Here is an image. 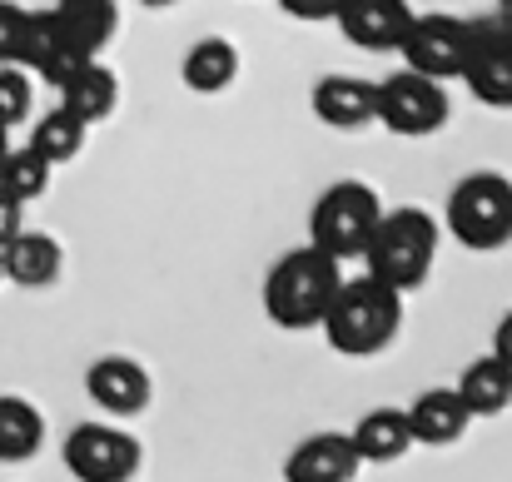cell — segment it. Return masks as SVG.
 Listing matches in <instances>:
<instances>
[{"label": "cell", "mask_w": 512, "mask_h": 482, "mask_svg": "<svg viewBox=\"0 0 512 482\" xmlns=\"http://www.w3.org/2000/svg\"><path fill=\"white\" fill-rule=\"evenodd\" d=\"M324 338L343 358H373L383 353L398 328H403V294L388 289L383 279L363 274V279H339L329 309H324Z\"/></svg>", "instance_id": "cell-1"}, {"label": "cell", "mask_w": 512, "mask_h": 482, "mask_svg": "<svg viewBox=\"0 0 512 482\" xmlns=\"http://www.w3.org/2000/svg\"><path fill=\"white\" fill-rule=\"evenodd\" d=\"M373 279H383L388 289L398 294H413L423 289V279L433 274V259H438V219L403 204V209H383V219L373 224L363 254Z\"/></svg>", "instance_id": "cell-2"}, {"label": "cell", "mask_w": 512, "mask_h": 482, "mask_svg": "<svg viewBox=\"0 0 512 482\" xmlns=\"http://www.w3.org/2000/svg\"><path fill=\"white\" fill-rule=\"evenodd\" d=\"M343 269L334 254H324L319 244H304V249H289L269 279H264V314L289 328V333H304V328H319L324 309L339 289Z\"/></svg>", "instance_id": "cell-3"}, {"label": "cell", "mask_w": 512, "mask_h": 482, "mask_svg": "<svg viewBox=\"0 0 512 482\" xmlns=\"http://www.w3.org/2000/svg\"><path fill=\"white\" fill-rule=\"evenodd\" d=\"M448 234L473 249V254H493L512 239V179L508 174H493V169H478L468 179L453 184L448 194Z\"/></svg>", "instance_id": "cell-4"}, {"label": "cell", "mask_w": 512, "mask_h": 482, "mask_svg": "<svg viewBox=\"0 0 512 482\" xmlns=\"http://www.w3.org/2000/svg\"><path fill=\"white\" fill-rule=\"evenodd\" d=\"M383 219V199L373 194V184L363 179H339L319 194L314 214H309V244H319L334 259H358L373 224Z\"/></svg>", "instance_id": "cell-5"}, {"label": "cell", "mask_w": 512, "mask_h": 482, "mask_svg": "<svg viewBox=\"0 0 512 482\" xmlns=\"http://www.w3.org/2000/svg\"><path fill=\"white\" fill-rule=\"evenodd\" d=\"M373 90H378L373 120H383L393 135H408V140L438 135L448 125V115H453V100H448L443 80H433L423 70H408V65L393 70L388 80H378Z\"/></svg>", "instance_id": "cell-6"}, {"label": "cell", "mask_w": 512, "mask_h": 482, "mask_svg": "<svg viewBox=\"0 0 512 482\" xmlns=\"http://www.w3.org/2000/svg\"><path fill=\"white\" fill-rule=\"evenodd\" d=\"M468 90L493 105L512 110V15H473L468 20V65H463Z\"/></svg>", "instance_id": "cell-7"}, {"label": "cell", "mask_w": 512, "mask_h": 482, "mask_svg": "<svg viewBox=\"0 0 512 482\" xmlns=\"http://www.w3.org/2000/svg\"><path fill=\"white\" fill-rule=\"evenodd\" d=\"M398 55L408 70H423L433 80H463V65H468V20L463 15H448V10H428L408 20L403 40H398Z\"/></svg>", "instance_id": "cell-8"}, {"label": "cell", "mask_w": 512, "mask_h": 482, "mask_svg": "<svg viewBox=\"0 0 512 482\" xmlns=\"http://www.w3.org/2000/svg\"><path fill=\"white\" fill-rule=\"evenodd\" d=\"M140 463H145L140 438L115 423H80L65 438V473L80 482H130Z\"/></svg>", "instance_id": "cell-9"}, {"label": "cell", "mask_w": 512, "mask_h": 482, "mask_svg": "<svg viewBox=\"0 0 512 482\" xmlns=\"http://www.w3.org/2000/svg\"><path fill=\"white\" fill-rule=\"evenodd\" d=\"M85 393L100 413H115V418H135L150 408L155 398V383L145 373V363L125 358V353H105L85 368Z\"/></svg>", "instance_id": "cell-10"}, {"label": "cell", "mask_w": 512, "mask_h": 482, "mask_svg": "<svg viewBox=\"0 0 512 482\" xmlns=\"http://www.w3.org/2000/svg\"><path fill=\"white\" fill-rule=\"evenodd\" d=\"M334 20L348 45L383 55V50H398V40L413 20V5L408 0H339Z\"/></svg>", "instance_id": "cell-11"}, {"label": "cell", "mask_w": 512, "mask_h": 482, "mask_svg": "<svg viewBox=\"0 0 512 482\" xmlns=\"http://www.w3.org/2000/svg\"><path fill=\"white\" fill-rule=\"evenodd\" d=\"M309 100H314L319 125H329L339 135H353V130L373 125V110H378V90L363 75H324Z\"/></svg>", "instance_id": "cell-12"}, {"label": "cell", "mask_w": 512, "mask_h": 482, "mask_svg": "<svg viewBox=\"0 0 512 482\" xmlns=\"http://www.w3.org/2000/svg\"><path fill=\"white\" fill-rule=\"evenodd\" d=\"M358 468H363V458H358V448H353L348 433H314V438H304L289 453L284 478L289 482H353Z\"/></svg>", "instance_id": "cell-13"}, {"label": "cell", "mask_w": 512, "mask_h": 482, "mask_svg": "<svg viewBox=\"0 0 512 482\" xmlns=\"http://www.w3.org/2000/svg\"><path fill=\"white\" fill-rule=\"evenodd\" d=\"M403 413H408L413 443H428V448L458 443V438L468 433V423H473V413H468V403L458 398V388H428V393H418Z\"/></svg>", "instance_id": "cell-14"}, {"label": "cell", "mask_w": 512, "mask_h": 482, "mask_svg": "<svg viewBox=\"0 0 512 482\" xmlns=\"http://www.w3.org/2000/svg\"><path fill=\"white\" fill-rule=\"evenodd\" d=\"M0 259H5V279L20 284V289H50L60 279V269H65L60 239L55 234H40V229H20L0 249Z\"/></svg>", "instance_id": "cell-15"}, {"label": "cell", "mask_w": 512, "mask_h": 482, "mask_svg": "<svg viewBox=\"0 0 512 482\" xmlns=\"http://www.w3.org/2000/svg\"><path fill=\"white\" fill-rule=\"evenodd\" d=\"M60 105H65L75 120L100 125V120H110L115 105H120V75H115L110 65H100V55H95V60H85V65L60 85Z\"/></svg>", "instance_id": "cell-16"}, {"label": "cell", "mask_w": 512, "mask_h": 482, "mask_svg": "<svg viewBox=\"0 0 512 482\" xmlns=\"http://www.w3.org/2000/svg\"><path fill=\"white\" fill-rule=\"evenodd\" d=\"M179 80H184L189 90H199V95L229 90V85L239 80V50H234V40H224V35L194 40V45L184 50V60H179Z\"/></svg>", "instance_id": "cell-17"}, {"label": "cell", "mask_w": 512, "mask_h": 482, "mask_svg": "<svg viewBox=\"0 0 512 482\" xmlns=\"http://www.w3.org/2000/svg\"><path fill=\"white\" fill-rule=\"evenodd\" d=\"M458 398L468 403V413L473 418H488V413H503L512 403V363L508 358H498V353H483V358H473L463 373H458Z\"/></svg>", "instance_id": "cell-18"}, {"label": "cell", "mask_w": 512, "mask_h": 482, "mask_svg": "<svg viewBox=\"0 0 512 482\" xmlns=\"http://www.w3.org/2000/svg\"><path fill=\"white\" fill-rule=\"evenodd\" d=\"M348 438H353V448H358L363 463H398L413 448V428H408V413L403 408H373V413H363Z\"/></svg>", "instance_id": "cell-19"}, {"label": "cell", "mask_w": 512, "mask_h": 482, "mask_svg": "<svg viewBox=\"0 0 512 482\" xmlns=\"http://www.w3.org/2000/svg\"><path fill=\"white\" fill-rule=\"evenodd\" d=\"M55 15L75 45L100 55L120 30V0H55Z\"/></svg>", "instance_id": "cell-20"}, {"label": "cell", "mask_w": 512, "mask_h": 482, "mask_svg": "<svg viewBox=\"0 0 512 482\" xmlns=\"http://www.w3.org/2000/svg\"><path fill=\"white\" fill-rule=\"evenodd\" d=\"M45 448V418L30 398H0V463H30Z\"/></svg>", "instance_id": "cell-21"}, {"label": "cell", "mask_w": 512, "mask_h": 482, "mask_svg": "<svg viewBox=\"0 0 512 482\" xmlns=\"http://www.w3.org/2000/svg\"><path fill=\"white\" fill-rule=\"evenodd\" d=\"M85 135H90V125L85 120H75L65 105H55L50 115H40L35 120V130H30V150H40L50 164H70L80 150H85Z\"/></svg>", "instance_id": "cell-22"}, {"label": "cell", "mask_w": 512, "mask_h": 482, "mask_svg": "<svg viewBox=\"0 0 512 482\" xmlns=\"http://www.w3.org/2000/svg\"><path fill=\"white\" fill-rule=\"evenodd\" d=\"M60 45H65V25H60L55 5L50 10H25V25H20V40H15V65L40 75Z\"/></svg>", "instance_id": "cell-23"}, {"label": "cell", "mask_w": 512, "mask_h": 482, "mask_svg": "<svg viewBox=\"0 0 512 482\" xmlns=\"http://www.w3.org/2000/svg\"><path fill=\"white\" fill-rule=\"evenodd\" d=\"M50 174H55V164L45 160L40 150H30V145H10V155L0 160V189H5L10 199L30 204V199H40V194L50 189Z\"/></svg>", "instance_id": "cell-24"}, {"label": "cell", "mask_w": 512, "mask_h": 482, "mask_svg": "<svg viewBox=\"0 0 512 482\" xmlns=\"http://www.w3.org/2000/svg\"><path fill=\"white\" fill-rule=\"evenodd\" d=\"M30 110H35L30 70L5 60V65H0V125H5V130H15V125H25V120H30Z\"/></svg>", "instance_id": "cell-25"}, {"label": "cell", "mask_w": 512, "mask_h": 482, "mask_svg": "<svg viewBox=\"0 0 512 482\" xmlns=\"http://www.w3.org/2000/svg\"><path fill=\"white\" fill-rule=\"evenodd\" d=\"M20 25H25V5L0 0V65H5V60L15 65V40H20Z\"/></svg>", "instance_id": "cell-26"}, {"label": "cell", "mask_w": 512, "mask_h": 482, "mask_svg": "<svg viewBox=\"0 0 512 482\" xmlns=\"http://www.w3.org/2000/svg\"><path fill=\"white\" fill-rule=\"evenodd\" d=\"M20 229H25V204H20V199H10V194L0 189V249H5Z\"/></svg>", "instance_id": "cell-27"}, {"label": "cell", "mask_w": 512, "mask_h": 482, "mask_svg": "<svg viewBox=\"0 0 512 482\" xmlns=\"http://www.w3.org/2000/svg\"><path fill=\"white\" fill-rule=\"evenodd\" d=\"M279 10L294 20H334L339 0H279Z\"/></svg>", "instance_id": "cell-28"}, {"label": "cell", "mask_w": 512, "mask_h": 482, "mask_svg": "<svg viewBox=\"0 0 512 482\" xmlns=\"http://www.w3.org/2000/svg\"><path fill=\"white\" fill-rule=\"evenodd\" d=\"M493 353H498V358H508V363H512V314H503V323L493 328Z\"/></svg>", "instance_id": "cell-29"}, {"label": "cell", "mask_w": 512, "mask_h": 482, "mask_svg": "<svg viewBox=\"0 0 512 482\" xmlns=\"http://www.w3.org/2000/svg\"><path fill=\"white\" fill-rule=\"evenodd\" d=\"M5 155H10V130L0 125V160H5Z\"/></svg>", "instance_id": "cell-30"}, {"label": "cell", "mask_w": 512, "mask_h": 482, "mask_svg": "<svg viewBox=\"0 0 512 482\" xmlns=\"http://www.w3.org/2000/svg\"><path fill=\"white\" fill-rule=\"evenodd\" d=\"M140 5H150V10H165V5H174V0H140Z\"/></svg>", "instance_id": "cell-31"}, {"label": "cell", "mask_w": 512, "mask_h": 482, "mask_svg": "<svg viewBox=\"0 0 512 482\" xmlns=\"http://www.w3.org/2000/svg\"><path fill=\"white\" fill-rule=\"evenodd\" d=\"M498 5H503V10H508V15H512V0H498Z\"/></svg>", "instance_id": "cell-32"}, {"label": "cell", "mask_w": 512, "mask_h": 482, "mask_svg": "<svg viewBox=\"0 0 512 482\" xmlns=\"http://www.w3.org/2000/svg\"><path fill=\"white\" fill-rule=\"evenodd\" d=\"M0 284H5V259H0Z\"/></svg>", "instance_id": "cell-33"}]
</instances>
